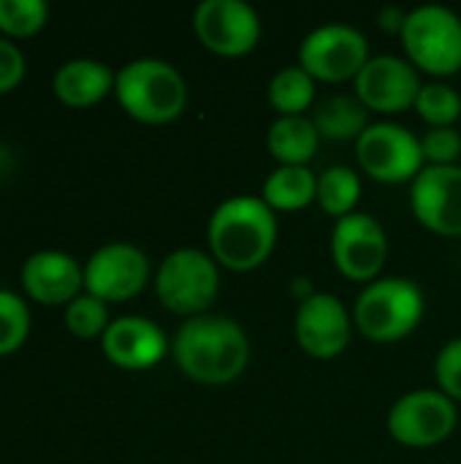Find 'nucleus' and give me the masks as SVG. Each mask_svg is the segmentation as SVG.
I'll return each instance as SVG.
<instances>
[{
    "label": "nucleus",
    "instance_id": "nucleus-1",
    "mask_svg": "<svg viewBox=\"0 0 461 464\" xmlns=\"http://www.w3.org/2000/svg\"><path fill=\"white\" fill-rule=\"evenodd\" d=\"M171 356L190 381L226 386L245 375L250 364V337L231 315L204 313L182 321L171 337Z\"/></svg>",
    "mask_w": 461,
    "mask_h": 464
},
{
    "label": "nucleus",
    "instance_id": "nucleus-2",
    "mask_svg": "<svg viewBox=\"0 0 461 464\" xmlns=\"http://www.w3.org/2000/svg\"><path fill=\"white\" fill-rule=\"evenodd\" d=\"M277 212L250 193L223 198L206 223L212 258L231 272H253L269 261L277 245Z\"/></svg>",
    "mask_w": 461,
    "mask_h": 464
},
{
    "label": "nucleus",
    "instance_id": "nucleus-3",
    "mask_svg": "<svg viewBox=\"0 0 461 464\" xmlns=\"http://www.w3.org/2000/svg\"><path fill=\"white\" fill-rule=\"evenodd\" d=\"M114 95L122 111L144 125H166L187 106V82L177 65L160 57H139L117 71Z\"/></svg>",
    "mask_w": 461,
    "mask_h": 464
},
{
    "label": "nucleus",
    "instance_id": "nucleus-4",
    "mask_svg": "<svg viewBox=\"0 0 461 464\" xmlns=\"http://www.w3.org/2000/svg\"><path fill=\"white\" fill-rule=\"evenodd\" d=\"M353 326L372 343H397L418 329L427 296L413 277H378L353 302Z\"/></svg>",
    "mask_w": 461,
    "mask_h": 464
},
{
    "label": "nucleus",
    "instance_id": "nucleus-5",
    "mask_svg": "<svg viewBox=\"0 0 461 464\" xmlns=\"http://www.w3.org/2000/svg\"><path fill=\"white\" fill-rule=\"evenodd\" d=\"M155 294L168 313L185 321L212 313L220 296V264L206 250L177 247L155 269Z\"/></svg>",
    "mask_w": 461,
    "mask_h": 464
},
{
    "label": "nucleus",
    "instance_id": "nucleus-6",
    "mask_svg": "<svg viewBox=\"0 0 461 464\" xmlns=\"http://www.w3.org/2000/svg\"><path fill=\"white\" fill-rule=\"evenodd\" d=\"M408 60L437 79L461 71V16L443 3H421L408 11L399 33Z\"/></svg>",
    "mask_w": 461,
    "mask_h": 464
},
{
    "label": "nucleus",
    "instance_id": "nucleus-7",
    "mask_svg": "<svg viewBox=\"0 0 461 464\" xmlns=\"http://www.w3.org/2000/svg\"><path fill=\"white\" fill-rule=\"evenodd\" d=\"M372 57L367 35L351 22H323L299 44V65L315 82H348Z\"/></svg>",
    "mask_w": 461,
    "mask_h": 464
},
{
    "label": "nucleus",
    "instance_id": "nucleus-8",
    "mask_svg": "<svg viewBox=\"0 0 461 464\" xmlns=\"http://www.w3.org/2000/svg\"><path fill=\"white\" fill-rule=\"evenodd\" d=\"M356 160L364 174L386 185L413 182L427 166L421 136L394 120H378L359 136Z\"/></svg>",
    "mask_w": 461,
    "mask_h": 464
},
{
    "label": "nucleus",
    "instance_id": "nucleus-9",
    "mask_svg": "<svg viewBox=\"0 0 461 464\" xmlns=\"http://www.w3.org/2000/svg\"><path fill=\"white\" fill-rule=\"evenodd\" d=\"M459 424L456 402L440 389L405 392L386 416L389 435L408 449H432L446 443Z\"/></svg>",
    "mask_w": 461,
    "mask_h": 464
},
{
    "label": "nucleus",
    "instance_id": "nucleus-10",
    "mask_svg": "<svg viewBox=\"0 0 461 464\" xmlns=\"http://www.w3.org/2000/svg\"><path fill=\"white\" fill-rule=\"evenodd\" d=\"M329 250L342 277L353 283H372L389 261V234L370 212H351L331 226Z\"/></svg>",
    "mask_w": 461,
    "mask_h": 464
},
{
    "label": "nucleus",
    "instance_id": "nucleus-11",
    "mask_svg": "<svg viewBox=\"0 0 461 464\" xmlns=\"http://www.w3.org/2000/svg\"><path fill=\"white\" fill-rule=\"evenodd\" d=\"M193 33L212 54L242 57L258 46L264 22L247 0H201L193 8Z\"/></svg>",
    "mask_w": 461,
    "mask_h": 464
},
{
    "label": "nucleus",
    "instance_id": "nucleus-12",
    "mask_svg": "<svg viewBox=\"0 0 461 464\" xmlns=\"http://www.w3.org/2000/svg\"><path fill=\"white\" fill-rule=\"evenodd\" d=\"M149 258L130 242L101 245L84 264V294L114 304L139 296L149 283Z\"/></svg>",
    "mask_w": 461,
    "mask_h": 464
},
{
    "label": "nucleus",
    "instance_id": "nucleus-13",
    "mask_svg": "<svg viewBox=\"0 0 461 464\" xmlns=\"http://www.w3.org/2000/svg\"><path fill=\"white\" fill-rule=\"evenodd\" d=\"M353 329V313L334 294L315 291L296 307L293 334L299 348L312 359H337L345 353Z\"/></svg>",
    "mask_w": 461,
    "mask_h": 464
},
{
    "label": "nucleus",
    "instance_id": "nucleus-14",
    "mask_svg": "<svg viewBox=\"0 0 461 464\" xmlns=\"http://www.w3.org/2000/svg\"><path fill=\"white\" fill-rule=\"evenodd\" d=\"M359 101L375 114H402L424 87L418 68L399 54H372L353 79Z\"/></svg>",
    "mask_w": 461,
    "mask_h": 464
},
{
    "label": "nucleus",
    "instance_id": "nucleus-15",
    "mask_svg": "<svg viewBox=\"0 0 461 464\" xmlns=\"http://www.w3.org/2000/svg\"><path fill=\"white\" fill-rule=\"evenodd\" d=\"M416 220L437 237H461V163L424 166L410 182Z\"/></svg>",
    "mask_w": 461,
    "mask_h": 464
},
{
    "label": "nucleus",
    "instance_id": "nucleus-16",
    "mask_svg": "<svg viewBox=\"0 0 461 464\" xmlns=\"http://www.w3.org/2000/svg\"><path fill=\"white\" fill-rule=\"evenodd\" d=\"M103 356L128 372H141L166 359L171 343L166 332L144 315H120L101 337Z\"/></svg>",
    "mask_w": 461,
    "mask_h": 464
},
{
    "label": "nucleus",
    "instance_id": "nucleus-17",
    "mask_svg": "<svg viewBox=\"0 0 461 464\" xmlns=\"http://www.w3.org/2000/svg\"><path fill=\"white\" fill-rule=\"evenodd\" d=\"M22 288L35 304L68 307L84 291V266L62 250H38L22 264Z\"/></svg>",
    "mask_w": 461,
    "mask_h": 464
},
{
    "label": "nucleus",
    "instance_id": "nucleus-18",
    "mask_svg": "<svg viewBox=\"0 0 461 464\" xmlns=\"http://www.w3.org/2000/svg\"><path fill=\"white\" fill-rule=\"evenodd\" d=\"M117 73L92 57H73L62 63L52 79V90L60 103L68 109H90L101 103L109 92H114Z\"/></svg>",
    "mask_w": 461,
    "mask_h": 464
},
{
    "label": "nucleus",
    "instance_id": "nucleus-19",
    "mask_svg": "<svg viewBox=\"0 0 461 464\" xmlns=\"http://www.w3.org/2000/svg\"><path fill=\"white\" fill-rule=\"evenodd\" d=\"M266 147L277 166H310L318 155L321 133L307 114L277 117L266 130Z\"/></svg>",
    "mask_w": 461,
    "mask_h": 464
},
{
    "label": "nucleus",
    "instance_id": "nucleus-20",
    "mask_svg": "<svg viewBox=\"0 0 461 464\" xmlns=\"http://www.w3.org/2000/svg\"><path fill=\"white\" fill-rule=\"evenodd\" d=\"M370 109L359 101V95L353 92H337L323 98L315 109H312V122L321 133V139L329 141H359V136L372 125L370 120Z\"/></svg>",
    "mask_w": 461,
    "mask_h": 464
},
{
    "label": "nucleus",
    "instance_id": "nucleus-21",
    "mask_svg": "<svg viewBox=\"0 0 461 464\" xmlns=\"http://www.w3.org/2000/svg\"><path fill=\"white\" fill-rule=\"evenodd\" d=\"M274 212H299L318 198V174L310 166H277L261 188Z\"/></svg>",
    "mask_w": 461,
    "mask_h": 464
},
{
    "label": "nucleus",
    "instance_id": "nucleus-22",
    "mask_svg": "<svg viewBox=\"0 0 461 464\" xmlns=\"http://www.w3.org/2000/svg\"><path fill=\"white\" fill-rule=\"evenodd\" d=\"M318 82L296 63V65H283L266 87V98L277 117H293V114H307L315 103V87Z\"/></svg>",
    "mask_w": 461,
    "mask_h": 464
},
{
    "label": "nucleus",
    "instance_id": "nucleus-23",
    "mask_svg": "<svg viewBox=\"0 0 461 464\" xmlns=\"http://www.w3.org/2000/svg\"><path fill=\"white\" fill-rule=\"evenodd\" d=\"M361 177L356 169L345 166V163H334L329 169H323L318 174V204L321 209L340 220L351 212H356L359 201H361Z\"/></svg>",
    "mask_w": 461,
    "mask_h": 464
},
{
    "label": "nucleus",
    "instance_id": "nucleus-24",
    "mask_svg": "<svg viewBox=\"0 0 461 464\" xmlns=\"http://www.w3.org/2000/svg\"><path fill=\"white\" fill-rule=\"evenodd\" d=\"M413 109L429 128L456 125L461 120V92L443 79H432L421 87Z\"/></svg>",
    "mask_w": 461,
    "mask_h": 464
},
{
    "label": "nucleus",
    "instance_id": "nucleus-25",
    "mask_svg": "<svg viewBox=\"0 0 461 464\" xmlns=\"http://www.w3.org/2000/svg\"><path fill=\"white\" fill-rule=\"evenodd\" d=\"M49 22V5L43 0H0V33L11 38H30Z\"/></svg>",
    "mask_w": 461,
    "mask_h": 464
},
{
    "label": "nucleus",
    "instance_id": "nucleus-26",
    "mask_svg": "<svg viewBox=\"0 0 461 464\" xmlns=\"http://www.w3.org/2000/svg\"><path fill=\"white\" fill-rule=\"evenodd\" d=\"M30 334V310L22 296L0 288V356L16 353Z\"/></svg>",
    "mask_w": 461,
    "mask_h": 464
},
{
    "label": "nucleus",
    "instance_id": "nucleus-27",
    "mask_svg": "<svg viewBox=\"0 0 461 464\" xmlns=\"http://www.w3.org/2000/svg\"><path fill=\"white\" fill-rule=\"evenodd\" d=\"M109 324H111L109 304L101 302V299H95L92 294H82V296H76L65 307V326L79 340L103 337V332L109 329Z\"/></svg>",
    "mask_w": 461,
    "mask_h": 464
},
{
    "label": "nucleus",
    "instance_id": "nucleus-28",
    "mask_svg": "<svg viewBox=\"0 0 461 464\" xmlns=\"http://www.w3.org/2000/svg\"><path fill=\"white\" fill-rule=\"evenodd\" d=\"M427 166H456L461 158V130L456 125L429 128L421 136Z\"/></svg>",
    "mask_w": 461,
    "mask_h": 464
},
{
    "label": "nucleus",
    "instance_id": "nucleus-29",
    "mask_svg": "<svg viewBox=\"0 0 461 464\" xmlns=\"http://www.w3.org/2000/svg\"><path fill=\"white\" fill-rule=\"evenodd\" d=\"M435 381L443 394L461 402V337L448 340L435 356Z\"/></svg>",
    "mask_w": 461,
    "mask_h": 464
},
{
    "label": "nucleus",
    "instance_id": "nucleus-30",
    "mask_svg": "<svg viewBox=\"0 0 461 464\" xmlns=\"http://www.w3.org/2000/svg\"><path fill=\"white\" fill-rule=\"evenodd\" d=\"M24 79V54L19 46L0 35V95L16 90Z\"/></svg>",
    "mask_w": 461,
    "mask_h": 464
},
{
    "label": "nucleus",
    "instance_id": "nucleus-31",
    "mask_svg": "<svg viewBox=\"0 0 461 464\" xmlns=\"http://www.w3.org/2000/svg\"><path fill=\"white\" fill-rule=\"evenodd\" d=\"M405 19H408V11H402V8H397V5H386V8L380 11V16H378L380 27H383L386 33H402Z\"/></svg>",
    "mask_w": 461,
    "mask_h": 464
}]
</instances>
